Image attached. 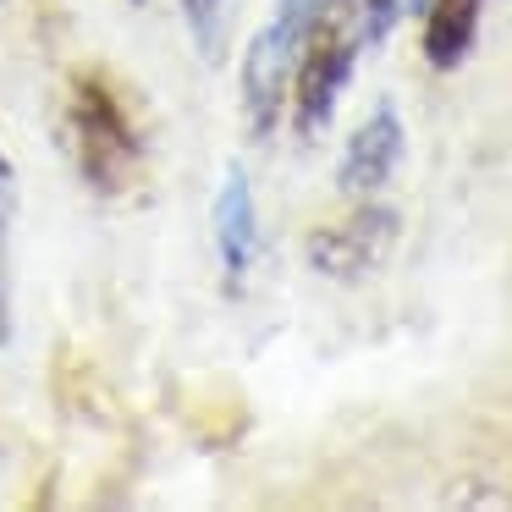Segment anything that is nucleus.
<instances>
[{
	"mask_svg": "<svg viewBox=\"0 0 512 512\" xmlns=\"http://www.w3.org/2000/svg\"><path fill=\"white\" fill-rule=\"evenodd\" d=\"M358 34L347 0H325L309 23V39H303V56H298V72H292V127L298 138H320L325 122L336 116V100H342L347 78H353V61H358Z\"/></svg>",
	"mask_w": 512,
	"mask_h": 512,
	"instance_id": "f03ea898",
	"label": "nucleus"
},
{
	"mask_svg": "<svg viewBox=\"0 0 512 512\" xmlns=\"http://www.w3.org/2000/svg\"><path fill=\"white\" fill-rule=\"evenodd\" d=\"M210 232H215V254H221V281L226 292H243L248 270L259 254V210H254V188L243 171H226L221 193L210 204Z\"/></svg>",
	"mask_w": 512,
	"mask_h": 512,
	"instance_id": "423d86ee",
	"label": "nucleus"
},
{
	"mask_svg": "<svg viewBox=\"0 0 512 512\" xmlns=\"http://www.w3.org/2000/svg\"><path fill=\"white\" fill-rule=\"evenodd\" d=\"M12 342V166L0 155V347Z\"/></svg>",
	"mask_w": 512,
	"mask_h": 512,
	"instance_id": "6e6552de",
	"label": "nucleus"
},
{
	"mask_svg": "<svg viewBox=\"0 0 512 512\" xmlns=\"http://www.w3.org/2000/svg\"><path fill=\"white\" fill-rule=\"evenodd\" d=\"M67 144H72V166H78L83 188L105 193H127L144 171V138H138L133 116H127L122 94L105 72H72L67 83Z\"/></svg>",
	"mask_w": 512,
	"mask_h": 512,
	"instance_id": "f257e3e1",
	"label": "nucleus"
},
{
	"mask_svg": "<svg viewBox=\"0 0 512 512\" xmlns=\"http://www.w3.org/2000/svg\"><path fill=\"white\" fill-rule=\"evenodd\" d=\"M325 0H276L265 17V28L254 34L243 56V116H248V133L270 138L287 111V94H292V72H298L303 56V39H309V23Z\"/></svg>",
	"mask_w": 512,
	"mask_h": 512,
	"instance_id": "7ed1b4c3",
	"label": "nucleus"
},
{
	"mask_svg": "<svg viewBox=\"0 0 512 512\" xmlns=\"http://www.w3.org/2000/svg\"><path fill=\"white\" fill-rule=\"evenodd\" d=\"M479 12H485V0H424V61L435 72H452L468 61Z\"/></svg>",
	"mask_w": 512,
	"mask_h": 512,
	"instance_id": "0eeeda50",
	"label": "nucleus"
},
{
	"mask_svg": "<svg viewBox=\"0 0 512 512\" xmlns=\"http://www.w3.org/2000/svg\"><path fill=\"white\" fill-rule=\"evenodd\" d=\"M391 243H397V215L380 210V204H364V210L342 215V221L314 226L303 254H309V265L331 281H364L386 265Z\"/></svg>",
	"mask_w": 512,
	"mask_h": 512,
	"instance_id": "20e7f679",
	"label": "nucleus"
},
{
	"mask_svg": "<svg viewBox=\"0 0 512 512\" xmlns=\"http://www.w3.org/2000/svg\"><path fill=\"white\" fill-rule=\"evenodd\" d=\"M347 12H353L358 34H364V45H380V39L391 34V23H397L402 0H347Z\"/></svg>",
	"mask_w": 512,
	"mask_h": 512,
	"instance_id": "1a4fd4ad",
	"label": "nucleus"
},
{
	"mask_svg": "<svg viewBox=\"0 0 512 512\" xmlns=\"http://www.w3.org/2000/svg\"><path fill=\"white\" fill-rule=\"evenodd\" d=\"M397 166H402V116L397 105H375L364 116V127L347 138L342 166H336V188L369 199V193H380L397 177Z\"/></svg>",
	"mask_w": 512,
	"mask_h": 512,
	"instance_id": "39448f33",
	"label": "nucleus"
},
{
	"mask_svg": "<svg viewBox=\"0 0 512 512\" xmlns=\"http://www.w3.org/2000/svg\"><path fill=\"white\" fill-rule=\"evenodd\" d=\"M413 6H424V0H413Z\"/></svg>",
	"mask_w": 512,
	"mask_h": 512,
	"instance_id": "9d476101",
	"label": "nucleus"
}]
</instances>
